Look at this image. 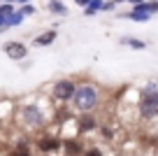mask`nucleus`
Returning a JSON list of instances; mask_svg holds the SVG:
<instances>
[{"label":"nucleus","mask_w":158,"mask_h":156,"mask_svg":"<svg viewBox=\"0 0 158 156\" xmlns=\"http://www.w3.org/2000/svg\"><path fill=\"white\" fill-rule=\"evenodd\" d=\"M100 105V89L93 82H81L77 84V91L72 98V107L81 114H93Z\"/></svg>","instance_id":"obj_1"},{"label":"nucleus","mask_w":158,"mask_h":156,"mask_svg":"<svg viewBox=\"0 0 158 156\" xmlns=\"http://www.w3.org/2000/svg\"><path fill=\"white\" fill-rule=\"evenodd\" d=\"M19 119L28 131H40L47 124V114L37 107V105H23L19 110Z\"/></svg>","instance_id":"obj_2"},{"label":"nucleus","mask_w":158,"mask_h":156,"mask_svg":"<svg viewBox=\"0 0 158 156\" xmlns=\"http://www.w3.org/2000/svg\"><path fill=\"white\" fill-rule=\"evenodd\" d=\"M139 117L142 119H156L158 117V89L156 91H142L139 93Z\"/></svg>","instance_id":"obj_3"},{"label":"nucleus","mask_w":158,"mask_h":156,"mask_svg":"<svg viewBox=\"0 0 158 156\" xmlns=\"http://www.w3.org/2000/svg\"><path fill=\"white\" fill-rule=\"evenodd\" d=\"M74 91H77V82L74 79H58L51 86V98L56 102H72Z\"/></svg>","instance_id":"obj_4"},{"label":"nucleus","mask_w":158,"mask_h":156,"mask_svg":"<svg viewBox=\"0 0 158 156\" xmlns=\"http://www.w3.org/2000/svg\"><path fill=\"white\" fill-rule=\"evenodd\" d=\"M60 147H63V142H60V137H56V135H42V137L37 140V149L42 151V154L58 151Z\"/></svg>","instance_id":"obj_5"},{"label":"nucleus","mask_w":158,"mask_h":156,"mask_svg":"<svg viewBox=\"0 0 158 156\" xmlns=\"http://www.w3.org/2000/svg\"><path fill=\"white\" fill-rule=\"evenodd\" d=\"M5 54L10 56L12 61H23L26 56H28V47L21 42H7L5 44Z\"/></svg>","instance_id":"obj_6"},{"label":"nucleus","mask_w":158,"mask_h":156,"mask_svg":"<svg viewBox=\"0 0 158 156\" xmlns=\"http://www.w3.org/2000/svg\"><path fill=\"white\" fill-rule=\"evenodd\" d=\"M63 149H65V156H81L84 154V145L77 140V137H68L63 142Z\"/></svg>","instance_id":"obj_7"},{"label":"nucleus","mask_w":158,"mask_h":156,"mask_svg":"<svg viewBox=\"0 0 158 156\" xmlns=\"http://www.w3.org/2000/svg\"><path fill=\"white\" fill-rule=\"evenodd\" d=\"M51 42H56V30H54V28H51V30H44V33H40L37 37L33 40L35 47H49Z\"/></svg>","instance_id":"obj_8"},{"label":"nucleus","mask_w":158,"mask_h":156,"mask_svg":"<svg viewBox=\"0 0 158 156\" xmlns=\"http://www.w3.org/2000/svg\"><path fill=\"white\" fill-rule=\"evenodd\" d=\"M79 133H86V131H93L95 126H98V121H95L93 114H84V117H79Z\"/></svg>","instance_id":"obj_9"},{"label":"nucleus","mask_w":158,"mask_h":156,"mask_svg":"<svg viewBox=\"0 0 158 156\" xmlns=\"http://www.w3.org/2000/svg\"><path fill=\"white\" fill-rule=\"evenodd\" d=\"M121 44H126V47H130V49H137V51H142V49H147V42H144V40L130 37V35H126V37H121Z\"/></svg>","instance_id":"obj_10"},{"label":"nucleus","mask_w":158,"mask_h":156,"mask_svg":"<svg viewBox=\"0 0 158 156\" xmlns=\"http://www.w3.org/2000/svg\"><path fill=\"white\" fill-rule=\"evenodd\" d=\"M123 16H128V19H133V21H139V24H147L153 14H149V12H139V10H130V12H126Z\"/></svg>","instance_id":"obj_11"},{"label":"nucleus","mask_w":158,"mask_h":156,"mask_svg":"<svg viewBox=\"0 0 158 156\" xmlns=\"http://www.w3.org/2000/svg\"><path fill=\"white\" fill-rule=\"evenodd\" d=\"M49 12H51V14L63 16V14H68V7H65L60 0H49Z\"/></svg>","instance_id":"obj_12"},{"label":"nucleus","mask_w":158,"mask_h":156,"mask_svg":"<svg viewBox=\"0 0 158 156\" xmlns=\"http://www.w3.org/2000/svg\"><path fill=\"white\" fill-rule=\"evenodd\" d=\"M10 156H30V147H28V142H19V145H16L14 149L10 151Z\"/></svg>","instance_id":"obj_13"},{"label":"nucleus","mask_w":158,"mask_h":156,"mask_svg":"<svg viewBox=\"0 0 158 156\" xmlns=\"http://www.w3.org/2000/svg\"><path fill=\"white\" fill-rule=\"evenodd\" d=\"M21 21H23V14H21V10H16L14 14H12L10 19H7V26H19Z\"/></svg>","instance_id":"obj_14"},{"label":"nucleus","mask_w":158,"mask_h":156,"mask_svg":"<svg viewBox=\"0 0 158 156\" xmlns=\"http://www.w3.org/2000/svg\"><path fill=\"white\" fill-rule=\"evenodd\" d=\"M100 137H102V140H114V128L112 126H102L100 128Z\"/></svg>","instance_id":"obj_15"},{"label":"nucleus","mask_w":158,"mask_h":156,"mask_svg":"<svg viewBox=\"0 0 158 156\" xmlns=\"http://www.w3.org/2000/svg\"><path fill=\"white\" fill-rule=\"evenodd\" d=\"M81 156H105V154H102L100 147H89V149H84V154H81Z\"/></svg>","instance_id":"obj_16"},{"label":"nucleus","mask_w":158,"mask_h":156,"mask_svg":"<svg viewBox=\"0 0 158 156\" xmlns=\"http://www.w3.org/2000/svg\"><path fill=\"white\" fill-rule=\"evenodd\" d=\"M102 5H105V0H91V2H89V7H91V10H95V12L102 10Z\"/></svg>","instance_id":"obj_17"},{"label":"nucleus","mask_w":158,"mask_h":156,"mask_svg":"<svg viewBox=\"0 0 158 156\" xmlns=\"http://www.w3.org/2000/svg\"><path fill=\"white\" fill-rule=\"evenodd\" d=\"M114 10H116V5H114L112 0H105V5H102V10H100V12H114Z\"/></svg>","instance_id":"obj_18"},{"label":"nucleus","mask_w":158,"mask_h":156,"mask_svg":"<svg viewBox=\"0 0 158 156\" xmlns=\"http://www.w3.org/2000/svg\"><path fill=\"white\" fill-rule=\"evenodd\" d=\"M21 14H23V16L35 14V7H33V5H23V7H21Z\"/></svg>","instance_id":"obj_19"},{"label":"nucleus","mask_w":158,"mask_h":156,"mask_svg":"<svg viewBox=\"0 0 158 156\" xmlns=\"http://www.w3.org/2000/svg\"><path fill=\"white\" fill-rule=\"evenodd\" d=\"M84 14H86V16H95V10H91V7H86V10H84Z\"/></svg>","instance_id":"obj_20"},{"label":"nucleus","mask_w":158,"mask_h":156,"mask_svg":"<svg viewBox=\"0 0 158 156\" xmlns=\"http://www.w3.org/2000/svg\"><path fill=\"white\" fill-rule=\"evenodd\" d=\"M89 2H91V0H77V5H81V7H84V10H86V7H89Z\"/></svg>","instance_id":"obj_21"},{"label":"nucleus","mask_w":158,"mask_h":156,"mask_svg":"<svg viewBox=\"0 0 158 156\" xmlns=\"http://www.w3.org/2000/svg\"><path fill=\"white\" fill-rule=\"evenodd\" d=\"M126 2H130V5H133V7H137L139 2H144V0H126Z\"/></svg>","instance_id":"obj_22"},{"label":"nucleus","mask_w":158,"mask_h":156,"mask_svg":"<svg viewBox=\"0 0 158 156\" xmlns=\"http://www.w3.org/2000/svg\"><path fill=\"white\" fill-rule=\"evenodd\" d=\"M112 2H114V5H118V2H126V0H112Z\"/></svg>","instance_id":"obj_23"},{"label":"nucleus","mask_w":158,"mask_h":156,"mask_svg":"<svg viewBox=\"0 0 158 156\" xmlns=\"http://www.w3.org/2000/svg\"><path fill=\"white\" fill-rule=\"evenodd\" d=\"M16 2H28V0H16Z\"/></svg>","instance_id":"obj_24"},{"label":"nucleus","mask_w":158,"mask_h":156,"mask_svg":"<svg viewBox=\"0 0 158 156\" xmlns=\"http://www.w3.org/2000/svg\"><path fill=\"white\" fill-rule=\"evenodd\" d=\"M153 2H158V0H153Z\"/></svg>","instance_id":"obj_25"},{"label":"nucleus","mask_w":158,"mask_h":156,"mask_svg":"<svg viewBox=\"0 0 158 156\" xmlns=\"http://www.w3.org/2000/svg\"><path fill=\"white\" fill-rule=\"evenodd\" d=\"M0 124H2V119H0Z\"/></svg>","instance_id":"obj_26"}]
</instances>
